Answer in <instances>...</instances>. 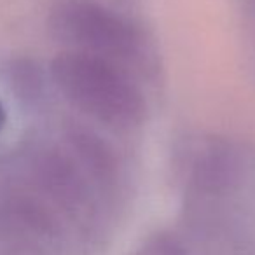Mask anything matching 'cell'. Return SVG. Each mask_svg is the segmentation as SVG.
I'll use <instances>...</instances> for the list:
<instances>
[{
	"mask_svg": "<svg viewBox=\"0 0 255 255\" xmlns=\"http://www.w3.org/2000/svg\"><path fill=\"white\" fill-rule=\"evenodd\" d=\"M51 77L63 98L91 119L114 129L143 123L147 102L131 74L77 51H61L51 61Z\"/></svg>",
	"mask_w": 255,
	"mask_h": 255,
	"instance_id": "6da1fadb",
	"label": "cell"
},
{
	"mask_svg": "<svg viewBox=\"0 0 255 255\" xmlns=\"http://www.w3.org/2000/svg\"><path fill=\"white\" fill-rule=\"evenodd\" d=\"M47 30L67 51L102 58L126 72L147 65L149 47L142 30L98 0H56L47 14Z\"/></svg>",
	"mask_w": 255,
	"mask_h": 255,
	"instance_id": "7a4b0ae2",
	"label": "cell"
},
{
	"mask_svg": "<svg viewBox=\"0 0 255 255\" xmlns=\"http://www.w3.org/2000/svg\"><path fill=\"white\" fill-rule=\"evenodd\" d=\"M9 86L25 103H35L44 95V74L30 58H16L7 68Z\"/></svg>",
	"mask_w": 255,
	"mask_h": 255,
	"instance_id": "3957f363",
	"label": "cell"
},
{
	"mask_svg": "<svg viewBox=\"0 0 255 255\" xmlns=\"http://www.w3.org/2000/svg\"><path fill=\"white\" fill-rule=\"evenodd\" d=\"M133 255H198L182 233H159L143 241Z\"/></svg>",
	"mask_w": 255,
	"mask_h": 255,
	"instance_id": "277c9868",
	"label": "cell"
},
{
	"mask_svg": "<svg viewBox=\"0 0 255 255\" xmlns=\"http://www.w3.org/2000/svg\"><path fill=\"white\" fill-rule=\"evenodd\" d=\"M5 123H7V112H5L4 103L0 102V133H2V129H4Z\"/></svg>",
	"mask_w": 255,
	"mask_h": 255,
	"instance_id": "5b68a950",
	"label": "cell"
}]
</instances>
